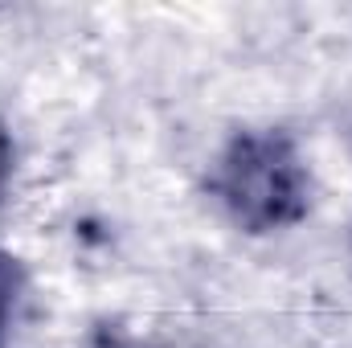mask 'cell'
Returning a JSON list of instances; mask_svg holds the SVG:
<instances>
[{
  "label": "cell",
  "mask_w": 352,
  "mask_h": 348,
  "mask_svg": "<svg viewBox=\"0 0 352 348\" xmlns=\"http://www.w3.org/2000/svg\"><path fill=\"white\" fill-rule=\"evenodd\" d=\"M213 193L234 226L270 234L307 213V168L291 135L238 131L213 173Z\"/></svg>",
  "instance_id": "cell-1"
},
{
  "label": "cell",
  "mask_w": 352,
  "mask_h": 348,
  "mask_svg": "<svg viewBox=\"0 0 352 348\" xmlns=\"http://www.w3.org/2000/svg\"><path fill=\"white\" fill-rule=\"evenodd\" d=\"M8 168H12V140H8V131H4V123H0V188H4V180H8Z\"/></svg>",
  "instance_id": "cell-3"
},
{
  "label": "cell",
  "mask_w": 352,
  "mask_h": 348,
  "mask_svg": "<svg viewBox=\"0 0 352 348\" xmlns=\"http://www.w3.org/2000/svg\"><path fill=\"white\" fill-rule=\"evenodd\" d=\"M16 299H21V266H16L12 254L0 250V348H4V340H8Z\"/></svg>",
  "instance_id": "cell-2"
}]
</instances>
